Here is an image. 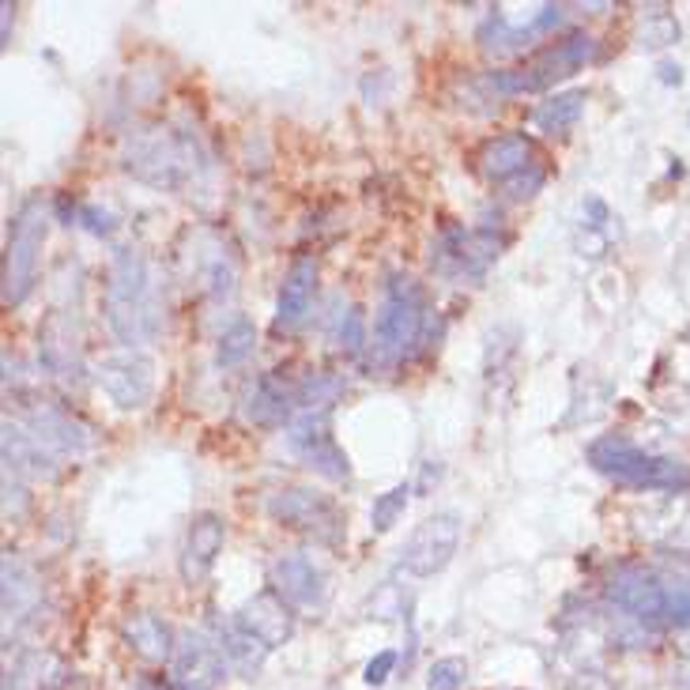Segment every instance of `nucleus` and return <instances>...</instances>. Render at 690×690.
<instances>
[{"label":"nucleus","instance_id":"f8f14e48","mask_svg":"<svg viewBox=\"0 0 690 690\" xmlns=\"http://www.w3.org/2000/svg\"><path fill=\"white\" fill-rule=\"evenodd\" d=\"M272 589L287 600L295 612H325L329 604V578L309 555L303 551H287L272 562Z\"/></svg>","mask_w":690,"mask_h":690},{"label":"nucleus","instance_id":"a878e982","mask_svg":"<svg viewBox=\"0 0 690 690\" xmlns=\"http://www.w3.org/2000/svg\"><path fill=\"white\" fill-rule=\"evenodd\" d=\"M34 600H39V585H34L31 570L8 551L4 555V615L23 618V612L34 604Z\"/></svg>","mask_w":690,"mask_h":690},{"label":"nucleus","instance_id":"5701e85b","mask_svg":"<svg viewBox=\"0 0 690 690\" xmlns=\"http://www.w3.org/2000/svg\"><path fill=\"white\" fill-rule=\"evenodd\" d=\"M245 415L261 427H272V423L295 419V385H283L272 374H264L261 382L253 385L250 401H245Z\"/></svg>","mask_w":690,"mask_h":690},{"label":"nucleus","instance_id":"ddd939ff","mask_svg":"<svg viewBox=\"0 0 690 690\" xmlns=\"http://www.w3.org/2000/svg\"><path fill=\"white\" fill-rule=\"evenodd\" d=\"M607 600L642 623H657L665 618V581L660 573L642 570V566H618L607 581Z\"/></svg>","mask_w":690,"mask_h":690},{"label":"nucleus","instance_id":"9d476101","mask_svg":"<svg viewBox=\"0 0 690 690\" xmlns=\"http://www.w3.org/2000/svg\"><path fill=\"white\" fill-rule=\"evenodd\" d=\"M95 382L121 412H140L155 396V359L144 351H113L95 366Z\"/></svg>","mask_w":690,"mask_h":690},{"label":"nucleus","instance_id":"473e14b6","mask_svg":"<svg viewBox=\"0 0 690 690\" xmlns=\"http://www.w3.org/2000/svg\"><path fill=\"white\" fill-rule=\"evenodd\" d=\"M544 182H547V171L536 163L533 171H525L521 178H513L510 185H502V189L510 193V200H528V197H536V193L544 189Z\"/></svg>","mask_w":690,"mask_h":690},{"label":"nucleus","instance_id":"6e6552de","mask_svg":"<svg viewBox=\"0 0 690 690\" xmlns=\"http://www.w3.org/2000/svg\"><path fill=\"white\" fill-rule=\"evenodd\" d=\"M502 253V238L491 227L475 230H446L430 250V264L446 280H480Z\"/></svg>","mask_w":690,"mask_h":690},{"label":"nucleus","instance_id":"20e7f679","mask_svg":"<svg viewBox=\"0 0 690 690\" xmlns=\"http://www.w3.org/2000/svg\"><path fill=\"white\" fill-rule=\"evenodd\" d=\"M423 321H427V298H423V287L412 276H393L385 287L382 309L374 317V355L393 366V362H404V355L419 343L423 336Z\"/></svg>","mask_w":690,"mask_h":690},{"label":"nucleus","instance_id":"c9c22d12","mask_svg":"<svg viewBox=\"0 0 690 690\" xmlns=\"http://www.w3.org/2000/svg\"><path fill=\"white\" fill-rule=\"evenodd\" d=\"M660 79H665V84H683V68H679V65H660Z\"/></svg>","mask_w":690,"mask_h":690},{"label":"nucleus","instance_id":"9b49d317","mask_svg":"<svg viewBox=\"0 0 690 690\" xmlns=\"http://www.w3.org/2000/svg\"><path fill=\"white\" fill-rule=\"evenodd\" d=\"M287 441L306 460V468H314L317 475H325V480H348L351 464L348 453L329 435V412H295V419L287 423Z\"/></svg>","mask_w":690,"mask_h":690},{"label":"nucleus","instance_id":"c85d7f7f","mask_svg":"<svg viewBox=\"0 0 690 690\" xmlns=\"http://www.w3.org/2000/svg\"><path fill=\"white\" fill-rule=\"evenodd\" d=\"M408 494H412L408 483H396L393 491H385L382 499L374 502V510H370V533H377V536L388 533V528L404 517V510H408Z\"/></svg>","mask_w":690,"mask_h":690},{"label":"nucleus","instance_id":"e433bc0d","mask_svg":"<svg viewBox=\"0 0 690 690\" xmlns=\"http://www.w3.org/2000/svg\"><path fill=\"white\" fill-rule=\"evenodd\" d=\"M144 690H158V687H144Z\"/></svg>","mask_w":690,"mask_h":690},{"label":"nucleus","instance_id":"f704fd0d","mask_svg":"<svg viewBox=\"0 0 690 690\" xmlns=\"http://www.w3.org/2000/svg\"><path fill=\"white\" fill-rule=\"evenodd\" d=\"M79 223H84L87 230H91L95 238H110L113 234V216L95 205H84L79 208Z\"/></svg>","mask_w":690,"mask_h":690},{"label":"nucleus","instance_id":"72a5a7b5","mask_svg":"<svg viewBox=\"0 0 690 690\" xmlns=\"http://www.w3.org/2000/svg\"><path fill=\"white\" fill-rule=\"evenodd\" d=\"M396 660H401V657H396V653H393V649H382V653H377V657H374V660H370V665H366V668H362V679H366V687H382V683H385V679H388V676H393Z\"/></svg>","mask_w":690,"mask_h":690},{"label":"nucleus","instance_id":"6ab92c4d","mask_svg":"<svg viewBox=\"0 0 690 690\" xmlns=\"http://www.w3.org/2000/svg\"><path fill=\"white\" fill-rule=\"evenodd\" d=\"M314 291H317V261L314 256H303L283 276L280 303H276V329H298L306 321L309 306H314Z\"/></svg>","mask_w":690,"mask_h":690},{"label":"nucleus","instance_id":"2f4dec72","mask_svg":"<svg viewBox=\"0 0 690 690\" xmlns=\"http://www.w3.org/2000/svg\"><path fill=\"white\" fill-rule=\"evenodd\" d=\"M362 343H366V317H362L359 306H351L340 321V348L355 355V351H362Z\"/></svg>","mask_w":690,"mask_h":690},{"label":"nucleus","instance_id":"c756f323","mask_svg":"<svg viewBox=\"0 0 690 690\" xmlns=\"http://www.w3.org/2000/svg\"><path fill=\"white\" fill-rule=\"evenodd\" d=\"M638 42L645 50H665V46H671V42H679L676 15L649 12V15H645V23H642V31H638Z\"/></svg>","mask_w":690,"mask_h":690},{"label":"nucleus","instance_id":"39448f33","mask_svg":"<svg viewBox=\"0 0 690 690\" xmlns=\"http://www.w3.org/2000/svg\"><path fill=\"white\" fill-rule=\"evenodd\" d=\"M596 57V39L592 34H570L562 42H551L547 50H539L533 61H525L521 68H510V73H491L486 76V87L494 95H533V91H547L559 79H570L573 73L589 65Z\"/></svg>","mask_w":690,"mask_h":690},{"label":"nucleus","instance_id":"f03ea898","mask_svg":"<svg viewBox=\"0 0 690 690\" xmlns=\"http://www.w3.org/2000/svg\"><path fill=\"white\" fill-rule=\"evenodd\" d=\"M125 171L136 174L140 182L155 185V189H185L197 178L200 152L185 132H174L166 125H147L125 136L121 147Z\"/></svg>","mask_w":690,"mask_h":690},{"label":"nucleus","instance_id":"b1692460","mask_svg":"<svg viewBox=\"0 0 690 690\" xmlns=\"http://www.w3.org/2000/svg\"><path fill=\"white\" fill-rule=\"evenodd\" d=\"M39 355H42V366H46L50 374H57V377H76L79 374V348H76L73 332H68V325L61 321V317H50V321L42 325Z\"/></svg>","mask_w":690,"mask_h":690},{"label":"nucleus","instance_id":"7ed1b4c3","mask_svg":"<svg viewBox=\"0 0 690 690\" xmlns=\"http://www.w3.org/2000/svg\"><path fill=\"white\" fill-rule=\"evenodd\" d=\"M589 464L607 480L638 486V491H690V468L683 460L645 453L626 438H596L589 446Z\"/></svg>","mask_w":690,"mask_h":690},{"label":"nucleus","instance_id":"0eeeda50","mask_svg":"<svg viewBox=\"0 0 690 690\" xmlns=\"http://www.w3.org/2000/svg\"><path fill=\"white\" fill-rule=\"evenodd\" d=\"M269 513L283 528L317 536L321 544H340L343 539V513L336 510L329 494H317L309 486H283L269 499Z\"/></svg>","mask_w":690,"mask_h":690},{"label":"nucleus","instance_id":"bb28decb","mask_svg":"<svg viewBox=\"0 0 690 690\" xmlns=\"http://www.w3.org/2000/svg\"><path fill=\"white\" fill-rule=\"evenodd\" d=\"M253 348H256V325L250 317H234L230 329H223V336H219V343H216V366L219 370L242 366V362L253 355Z\"/></svg>","mask_w":690,"mask_h":690},{"label":"nucleus","instance_id":"393cba45","mask_svg":"<svg viewBox=\"0 0 690 690\" xmlns=\"http://www.w3.org/2000/svg\"><path fill=\"white\" fill-rule=\"evenodd\" d=\"M581 110H585V91H559L551 99H544L533 110V121L539 132L555 136V132H566L581 121Z\"/></svg>","mask_w":690,"mask_h":690},{"label":"nucleus","instance_id":"f3484780","mask_svg":"<svg viewBox=\"0 0 690 690\" xmlns=\"http://www.w3.org/2000/svg\"><path fill=\"white\" fill-rule=\"evenodd\" d=\"M238 618H242L245 631H253L269 649L287 645L291 634H295V607H291L276 589H264V592H256L253 600H245Z\"/></svg>","mask_w":690,"mask_h":690},{"label":"nucleus","instance_id":"cd10ccee","mask_svg":"<svg viewBox=\"0 0 690 690\" xmlns=\"http://www.w3.org/2000/svg\"><path fill=\"white\" fill-rule=\"evenodd\" d=\"M665 581V623L687 631L690 626V578L683 573H660Z\"/></svg>","mask_w":690,"mask_h":690},{"label":"nucleus","instance_id":"a211bd4d","mask_svg":"<svg viewBox=\"0 0 690 690\" xmlns=\"http://www.w3.org/2000/svg\"><path fill=\"white\" fill-rule=\"evenodd\" d=\"M23 423L39 435V441H46L57 457H79L91 446V430L79 419H73L65 408H57V404H39V408L26 412Z\"/></svg>","mask_w":690,"mask_h":690},{"label":"nucleus","instance_id":"4be33fe9","mask_svg":"<svg viewBox=\"0 0 690 690\" xmlns=\"http://www.w3.org/2000/svg\"><path fill=\"white\" fill-rule=\"evenodd\" d=\"M219 649H223V657H227V665L234 668V671H242L245 679H253L256 671H261L264 665V657H269V645H264L261 638H256L253 631H245L242 626V618H223L219 623Z\"/></svg>","mask_w":690,"mask_h":690},{"label":"nucleus","instance_id":"dca6fc26","mask_svg":"<svg viewBox=\"0 0 690 690\" xmlns=\"http://www.w3.org/2000/svg\"><path fill=\"white\" fill-rule=\"evenodd\" d=\"M4 468L8 475H26V480H53L57 475V453L39 441L26 423H4Z\"/></svg>","mask_w":690,"mask_h":690},{"label":"nucleus","instance_id":"aec40b11","mask_svg":"<svg viewBox=\"0 0 690 690\" xmlns=\"http://www.w3.org/2000/svg\"><path fill=\"white\" fill-rule=\"evenodd\" d=\"M536 166V152H533V140L521 136V132H510V136H499L483 147L480 155V171L483 178L510 185L513 178H521L525 171Z\"/></svg>","mask_w":690,"mask_h":690},{"label":"nucleus","instance_id":"4468645a","mask_svg":"<svg viewBox=\"0 0 690 690\" xmlns=\"http://www.w3.org/2000/svg\"><path fill=\"white\" fill-rule=\"evenodd\" d=\"M223 539H227V525L219 513H197L185 528V544H182V581L185 585H205L208 573L216 570V559L223 551Z\"/></svg>","mask_w":690,"mask_h":690},{"label":"nucleus","instance_id":"412c9836","mask_svg":"<svg viewBox=\"0 0 690 690\" xmlns=\"http://www.w3.org/2000/svg\"><path fill=\"white\" fill-rule=\"evenodd\" d=\"M125 642L129 649L136 653L147 665H163V660H174V649H178V638H174L171 623L155 612H140L125 623Z\"/></svg>","mask_w":690,"mask_h":690},{"label":"nucleus","instance_id":"2eb2a0df","mask_svg":"<svg viewBox=\"0 0 690 690\" xmlns=\"http://www.w3.org/2000/svg\"><path fill=\"white\" fill-rule=\"evenodd\" d=\"M227 679V657L219 642L205 634L185 631L174 649V683H185L193 690H216Z\"/></svg>","mask_w":690,"mask_h":690},{"label":"nucleus","instance_id":"7c9ffc66","mask_svg":"<svg viewBox=\"0 0 690 690\" xmlns=\"http://www.w3.org/2000/svg\"><path fill=\"white\" fill-rule=\"evenodd\" d=\"M468 679V665L460 657H441L435 660V668H430L427 676V687L430 690H460Z\"/></svg>","mask_w":690,"mask_h":690},{"label":"nucleus","instance_id":"1a4fd4ad","mask_svg":"<svg viewBox=\"0 0 690 690\" xmlns=\"http://www.w3.org/2000/svg\"><path fill=\"white\" fill-rule=\"evenodd\" d=\"M460 533H464V525H460L457 513H449V510L435 513V517H427L423 525H415L412 536L404 539L401 566L412 578H435V573H441L453 562V555L460 547Z\"/></svg>","mask_w":690,"mask_h":690},{"label":"nucleus","instance_id":"f257e3e1","mask_svg":"<svg viewBox=\"0 0 690 690\" xmlns=\"http://www.w3.org/2000/svg\"><path fill=\"white\" fill-rule=\"evenodd\" d=\"M106 325L110 332L125 343L129 351L144 348L158 336L163 314H158L155 280L147 269L144 253L118 250L110 264V280H106Z\"/></svg>","mask_w":690,"mask_h":690},{"label":"nucleus","instance_id":"423d86ee","mask_svg":"<svg viewBox=\"0 0 690 690\" xmlns=\"http://www.w3.org/2000/svg\"><path fill=\"white\" fill-rule=\"evenodd\" d=\"M46 211H42L39 200L20 208V216L12 219V230H8V245H4V306H20L26 303V295L39 283V261H42V245H46Z\"/></svg>","mask_w":690,"mask_h":690}]
</instances>
